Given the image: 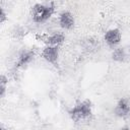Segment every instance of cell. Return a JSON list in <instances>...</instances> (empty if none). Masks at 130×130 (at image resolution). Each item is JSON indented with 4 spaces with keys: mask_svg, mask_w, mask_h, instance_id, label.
<instances>
[{
    "mask_svg": "<svg viewBox=\"0 0 130 130\" xmlns=\"http://www.w3.org/2000/svg\"><path fill=\"white\" fill-rule=\"evenodd\" d=\"M55 6L53 3L50 5H44V4H35L31 7V18L36 23H43L47 21L54 13Z\"/></svg>",
    "mask_w": 130,
    "mask_h": 130,
    "instance_id": "cell-1",
    "label": "cell"
},
{
    "mask_svg": "<svg viewBox=\"0 0 130 130\" xmlns=\"http://www.w3.org/2000/svg\"><path fill=\"white\" fill-rule=\"evenodd\" d=\"M65 41V37L63 34H54V35H51V36H48L46 39H45V43L47 45H50V46H60L61 44H63Z\"/></svg>",
    "mask_w": 130,
    "mask_h": 130,
    "instance_id": "cell-8",
    "label": "cell"
},
{
    "mask_svg": "<svg viewBox=\"0 0 130 130\" xmlns=\"http://www.w3.org/2000/svg\"><path fill=\"white\" fill-rule=\"evenodd\" d=\"M114 113L119 118H126L130 115V100L127 98H122L118 101Z\"/></svg>",
    "mask_w": 130,
    "mask_h": 130,
    "instance_id": "cell-4",
    "label": "cell"
},
{
    "mask_svg": "<svg viewBox=\"0 0 130 130\" xmlns=\"http://www.w3.org/2000/svg\"><path fill=\"white\" fill-rule=\"evenodd\" d=\"M112 59L116 62H124L126 59V52L124 48H116L112 53Z\"/></svg>",
    "mask_w": 130,
    "mask_h": 130,
    "instance_id": "cell-9",
    "label": "cell"
},
{
    "mask_svg": "<svg viewBox=\"0 0 130 130\" xmlns=\"http://www.w3.org/2000/svg\"><path fill=\"white\" fill-rule=\"evenodd\" d=\"M42 57L48 63L58 67L59 60V46H50L47 45L42 52Z\"/></svg>",
    "mask_w": 130,
    "mask_h": 130,
    "instance_id": "cell-3",
    "label": "cell"
},
{
    "mask_svg": "<svg viewBox=\"0 0 130 130\" xmlns=\"http://www.w3.org/2000/svg\"><path fill=\"white\" fill-rule=\"evenodd\" d=\"M34 56H35V54L30 50H24V51H22L19 54V56H18V59H17V61L15 63V66L16 67H22V66L28 64L34 59Z\"/></svg>",
    "mask_w": 130,
    "mask_h": 130,
    "instance_id": "cell-7",
    "label": "cell"
},
{
    "mask_svg": "<svg viewBox=\"0 0 130 130\" xmlns=\"http://www.w3.org/2000/svg\"><path fill=\"white\" fill-rule=\"evenodd\" d=\"M90 115H91V103L88 100L78 103L69 111V116L74 122L85 120L88 117H90Z\"/></svg>",
    "mask_w": 130,
    "mask_h": 130,
    "instance_id": "cell-2",
    "label": "cell"
},
{
    "mask_svg": "<svg viewBox=\"0 0 130 130\" xmlns=\"http://www.w3.org/2000/svg\"><path fill=\"white\" fill-rule=\"evenodd\" d=\"M8 83V79L6 78L5 75H1L0 77V96L3 98L6 91V85Z\"/></svg>",
    "mask_w": 130,
    "mask_h": 130,
    "instance_id": "cell-10",
    "label": "cell"
},
{
    "mask_svg": "<svg viewBox=\"0 0 130 130\" xmlns=\"http://www.w3.org/2000/svg\"><path fill=\"white\" fill-rule=\"evenodd\" d=\"M104 40L105 42L108 44V46L110 47H116L117 45L120 44L121 40H122V34L121 30L119 28H111L109 30H107L105 32L104 36Z\"/></svg>",
    "mask_w": 130,
    "mask_h": 130,
    "instance_id": "cell-5",
    "label": "cell"
},
{
    "mask_svg": "<svg viewBox=\"0 0 130 130\" xmlns=\"http://www.w3.org/2000/svg\"><path fill=\"white\" fill-rule=\"evenodd\" d=\"M6 19H7L6 13H5L4 9H3V8H1V13H0V22H1V23H3V22L6 20Z\"/></svg>",
    "mask_w": 130,
    "mask_h": 130,
    "instance_id": "cell-11",
    "label": "cell"
},
{
    "mask_svg": "<svg viewBox=\"0 0 130 130\" xmlns=\"http://www.w3.org/2000/svg\"><path fill=\"white\" fill-rule=\"evenodd\" d=\"M59 24L64 29H71L74 27L75 19L71 12L63 11L59 16Z\"/></svg>",
    "mask_w": 130,
    "mask_h": 130,
    "instance_id": "cell-6",
    "label": "cell"
}]
</instances>
